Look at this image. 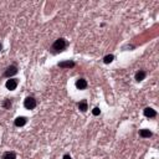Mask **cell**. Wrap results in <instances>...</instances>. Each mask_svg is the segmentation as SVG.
I'll return each instance as SVG.
<instances>
[{
  "instance_id": "obj_2",
  "label": "cell",
  "mask_w": 159,
  "mask_h": 159,
  "mask_svg": "<svg viewBox=\"0 0 159 159\" xmlns=\"http://www.w3.org/2000/svg\"><path fill=\"white\" fill-rule=\"evenodd\" d=\"M36 105H37V102H36V100L32 97V96H29V97H26L25 98V101H24V107L26 110H34L36 107Z\"/></svg>"
},
{
  "instance_id": "obj_1",
  "label": "cell",
  "mask_w": 159,
  "mask_h": 159,
  "mask_svg": "<svg viewBox=\"0 0 159 159\" xmlns=\"http://www.w3.org/2000/svg\"><path fill=\"white\" fill-rule=\"evenodd\" d=\"M67 47V41L64 39V37H60V39H57L56 41L52 44V46H51V49H50V51L52 52L54 55H56V54H60V52H62Z\"/></svg>"
},
{
  "instance_id": "obj_4",
  "label": "cell",
  "mask_w": 159,
  "mask_h": 159,
  "mask_svg": "<svg viewBox=\"0 0 159 159\" xmlns=\"http://www.w3.org/2000/svg\"><path fill=\"white\" fill-rule=\"evenodd\" d=\"M18 83H19V81L16 78H10L6 81V83H5V87H6L9 91H14L16 87H18Z\"/></svg>"
},
{
  "instance_id": "obj_6",
  "label": "cell",
  "mask_w": 159,
  "mask_h": 159,
  "mask_svg": "<svg viewBox=\"0 0 159 159\" xmlns=\"http://www.w3.org/2000/svg\"><path fill=\"white\" fill-rule=\"evenodd\" d=\"M143 113H144V116H145L147 118H154V117L157 116V112H155V110L150 108V107H147V108H144Z\"/></svg>"
},
{
  "instance_id": "obj_10",
  "label": "cell",
  "mask_w": 159,
  "mask_h": 159,
  "mask_svg": "<svg viewBox=\"0 0 159 159\" xmlns=\"http://www.w3.org/2000/svg\"><path fill=\"white\" fill-rule=\"evenodd\" d=\"M77 107H78V110L81 111V112H86V111L88 110V107H87V101H86V100H82L81 102H78Z\"/></svg>"
},
{
  "instance_id": "obj_9",
  "label": "cell",
  "mask_w": 159,
  "mask_h": 159,
  "mask_svg": "<svg viewBox=\"0 0 159 159\" xmlns=\"http://www.w3.org/2000/svg\"><path fill=\"white\" fill-rule=\"evenodd\" d=\"M145 76H147V72L145 71H143V70H139V71H137L135 72V81L137 82H140V81H143V80L145 78Z\"/></svg>"
},
{
  "instance_id": "obj_16",
  "label": "cell",
  "mask_w": 159,
  "mask_h": 159,
  "mask_svg": "<svg viewBox=\"0 0 159 159\" xmlns=\"http://www.w3.org/2000/svg\"><path fill=\"white\" fill-rule=\"evenodd\" d=\"M62 159H72V158H71V155H70V154H65Z\"/></svg>"
},
{
  "instance_id": "obj_14",
  "label": "cell",
  "mask_w": 159,
  "mask_h": 159,
  "mask_svg": "<svg viewBox=\"0 0 159 159\" xmlns=\"http://www.w3.org/2000/svg\"><path fill=\"white\" fill-rule=\"evenodd\" d=\"M11 105H13V102H11V100H9V98H6V100L3 102V107H4V108H6V110L10 108Z\"/></svg>"
},
{
  "instance_id": "obj_3",
  "label": "cell",
  "mask_w": 159,
  "mask_h": 159,
  "mask_svg": "<svg viewBox=\"0 0 159 159\" xmlns=\"http://www.w3.org/2000/svg\"><path fill=\"white\" fill-rule=\"evenodd\" d=\"M18 73V67H16L15 65H11V66H9L6 70H5V72H4V77H11V76H14V75H16Z\"/></svg>"
},
{
  "instance_id": "obj_11",
  "label": "cell",
  "mask_w": 159,
  "mask_h": 159,
  "mask_svg": "<svg viewBox=\"0 0 159 159\" xmlns=\"http://www.w3.org/2000/svg\"><path fill=\"white\" fill-rule=\"evenodd\" d=\"M152 132L149 129H140L139 130V135L142 138H149V137H152Z\"/></svg>"
},
{
  "instance_id": "obj_13",
  "label": "cell",
  "mask_w": 159,
  "mask_h": 159,
  "mask_svg": "<svg viewBox=\"0 0 159 159\" xmlns=\"http://www.w3.org/2000/svg\"><path fill=\"white\" fill-rule=\"evenodd\" d=\"M113 60H115V56H113V55H107V56H105L103 62H105V64H111Z\"/></svg>"
},
{
  "instance_id": "obj_8",
  "label": "cell",
  "mask_w": 159,
  "mask_h": 159,
  "mask_svg": "<svg viewBox=\"0 0 159 159\" xmlns=\"http://www.w3.org/2000/svg\"><path fill=\"white\" fill-rule=\"evenodd\" d=\"M26 123H27V118L26 117H18L14 121V124L16 127H24Z\"/></svg>"
},
{
  "instance_id": "obj_17",
  "label": "cell",
  "mask_w": 159,
  "mask_h": 159,
  "mask_svg": "<svg viewBox=\"0 0 159 159\" xmlns=\"http://www.w3.org/2000/svg\"><path fill=\"white\" fill-rule=\"evenodd\" d=\"M1 50H3V45H1V44H0V51H1Z\"/></svg>"
},
{
  "instance_id": "obj_15",
  "label": "cell",
  "mask_w": 159,
  "mask_h": 159,
  "mask_svg": "<svg viewBox=\"0 0 159 159\" xmlns=\"http://www.w3.org/2000/svg\"><path fill=\"white\" fill-rule=\"evenodd\" d=\"M92 115L93 116H100L101 115V110L98 108V107H95L93 111H92Z\"/></svg>"
},
{
  "instance_id": "obj_12",
  "label": "cell",
  "mask_w": 159,
  "mask_h": 159,
  "mask_svg": "<svg viewBox=\"0 0 159 159\" xmlns=\"http://www.w3.org/2000/svg\"><path fill=\"white\" fill-rule=\"evenodd\" d=\"M3 159H16V154L14 152H5L3 154Z\"/></svg>"
},
{
  "instance_id": "obj_5",
  "label": "cell",
  "mask_w": 159,
  "mask_h": 159,
  "mask_svg": "<svg viewBox=\"0 0 159 159\" xmlns=\"http://www.w3.org/2000/svg\"><path fill=\"white\" fill-rule=\"evenodd\" d=\"M75 62H73L72 60H67V61H61L57 64L59 67H61V69H71V67H75Z\"/></svg>"
},
{
  "instance_id": "obj_7",
  "label": "cell",
  "mask_w": 159,
  "mask_h": 159,
  "mask_svg": "<svg viewBox=\"0 0 159 159\" xmlns=\"http://www.w3.org/2000/svg\"><path fill=\"white\" fill-rule=\"evenodd\" d=\"M76 87H77V90H86L87 88V81L85 78H78L76 81Z\"/></svg>"
}]
</instances>
